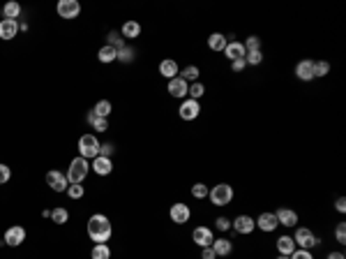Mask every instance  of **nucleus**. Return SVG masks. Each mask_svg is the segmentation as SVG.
Masks as SVG:
<instances>
[{
	"mask_svg": "<svg viewBox=\"0 0 346 259\" xmlns=\"http://www.w3.org/2000/svg\"><path fill=\"white\" fill-rule=\"evenodd\" d=\"M226 44H229V40H226V35H222V33H212V35L208 37V46H210L212 51H224Z\"/></svg>",
	"mask_w": 346,
	"mask_h": 259,
	"instance_id": "nucleus-23",
	"label": "nucleus"
},
{
	"mask_svg": "<svg viewBox=\"0 0 346 259\" xmlns=\"http://www.w3.org/2000/svg\"><path fill=\"white\" fill-rule=\"evenodd\" d=\"M51 220L56 224H65L70 220V213H67V209H53L51 211Z\"/></svg>",
	"mask_w": 346,
	"mask_h": 259,
	"instance_id": "nucleus-30",
	"label": "nucleus"
},
{
	"mask_svg": "<svg viewBox=\"0 0 346 259\" xmlns=\"http://www.w3.org/2000/svg\"><path fill=\"white\" fill-rule=\"evenodd\" d=\"M169 93L173 95V97H180V100H185L187 97V93H190V84L185 79H180V77H176V79L169 81Z\"/></svg>",
	"mask_w": 346,
	"mask_h": 259,
	"instance_id": "nucleus-13",
	"label": "nucleus"
},
{
	"mask_svg": "<svg viewBox=\"0 0 346 259\" xmlns=\"http://www.w3.org/2000/svg\"><path fill=\"white\" fill-rule=\"evenodd\" d=\"M212 250H215V255L217 257H226V255H231V250H233V243H231V238H215L210 245Z\"/></svg>",
	"mask_w": 346,
	"mask_h": 259,
	"instance_id": "nucleus-19",
	"label": "nucleus"
},
{
	"mask_svg": "<svg viewBox=\"0 0 346 259\" xmlns=\"http://www.w3.org/2000/svg\"><path fill=\"white\" fill-rule=\"evenodd\" d=\"M192 241L198 245V248H210L215 236H212V229L208 227H196V229L192 231Z\"/></svg>",
	"mask_w": 346,
	"mask_h": 259,
	"instance_id": "nucleus-9",
	"label": "nucleus"
},
{
	"mask_svg": "<svg viewBox=\"0 0 346 259\" xmlns=\"http://www.w3.org/2000/svg\"><path fill=\"white\" fill-rule=\"evenodd\" d=\"M203 93H205V86L201 84V81H194V84L190 86V93H187V95H192V100L198 102L201 97H203Z\"/></svg>",
	"mask_w": 346,
	"mask_h": 259,
	"instance_id": "nucleus-33",
	"label": "nucleus"
},
{
	"mask_svg": "<svg viewBox=\"0 0 346 259\" xmlns=\"http://www.w3.org/2000/svg\"><path fill=\"white\" fill-rule=\"evenodd\" d=\"M245 65H247L245 63V58H240V60H233V63H231V70H233L235 74H240L242 70H245Z\"/></svg>",
	"mask_w": 346,
	"mask_h": 259,
	"instance_id": "nucleus-43",
	"label": "nucleus"
},
{
	"mask_svg": "<svg viewBox=\"0 0 346 259\" xmlns=\"http://www.w3.org/2000/svg\"><path fill=\"white\" fill-rule=\"evenodd\" d=\"M109 46H113V49L118 51V49H122V46H125V40H122L118 33H109Z\"/></svg>",
	"mask_w": 346,
	"mask_h": 259,
	"instance_id": "nucleus-39",
	"label": "nucleus"
},
{
	"mask_svg": "<svg viewBox=\"0 0 346 259\" xmlns=\"http://www.w3.org/2000/svg\"><path fill=\"white\" fill-rule=\"evenodd\" d=\"M99 141L95 134H83L78 139V158H85V160H95L99 155Z\"/></svg>",
	"mask_w": 346,
	"mask_h": 259,
	"instance_id": "nucleus-3",
	"label": "nucleus"
},
{
	"mask_svg": "<svg viewBox=\"0 0 346 259\" xmlns=\"http://www.w3.org/2000/svg\"><path fill=\"white\" fill-rule=\"evenodd\" d=\"M293 241H296V245H300V250H311V248H316L321 243L318 236H314V231L307 229V227H298Z\"/></svg>",
	"mask_w": 346,
	"mask_h": 259,
	"instance_id": "nucleus-5",
	"label": "nucleus"
},
{
	"mask_svg": "<svg viewBox=\"0 0 346 259\" xmlns=\"http://www.w3.org/2000/svg\"><path fill=\"white\" fill-rule=\"evenodd\" d=\"M115 60H120V63H132V60H134V49L125 44L122 49H118V58H115Z\"/></svg>",
	"mask_w": 346,
	"mask_h": 259,
	"instance_id": "nucleus-31",
	"label": "nucleus"
},
{
	"mask_svg": "<svg viewBox=\"0 0 346 259\" xmlns=\"http://www.w3.org/2000/svg\"><path fill=\"white\" fill-rule=\"evenodd\" d=\"M328 259H346V257H344V252H330Z\"/></svg>",
	"mask_w": 346,
	"mask_h": 259,
	"instance_id": "nucleus-48",
	"label": "nucleus"
},
{
	"mask_svg": "<svg viewBox=\"0 0 346 259\" xmlns=\"http://www.w3.org/2000/svg\"><path fill=\"white\" fill-rule=\"evenodd\" d=\"M335 209H337L339 213H346V199L344 197H339L337 202H335Z\"/></svg>",
	"mask_w": 346,
	"mask_h": 259,
	"instance_id": "nucleus-47",
	"label": "nucleus"
},
{
	"mask_svg": "<svg viewBox=\"0 0 346 259\" xmlns=\"http://www.w3.org/2000/svg\"><path fill=\"white\" fill-rule=\"evenodd\" d=\"M245 51H261V37H256V35H249L247 40H245Z\"/></svg>",
	"mask_w": 346,
	"mask_h": 259,
	"instance_id": "nucleus-36",
	"label": "nucleus"
},
{
	"mask_svg": "<svg viewBox=\"0 0 346 259\" xmlns=\"http://www.w3.org/2000/svg\"><path fill=\"white\" fill-rule=\"evenodd\" d=\"M139 33H141V26L136 21H127L122 26V40H134V37H139Z\"/></svg>",
	"mask_w": 346,
	"mask_h": 259,
	"instance_id": "nucleus-24",
	"label": "nucleus"
},
{
	"mask_svg": "<svg viewBox=\"0 0 346 259\" xmlns=\"http://www.w3.org/2000/svg\"><path fill=\"white\" fill-rule=\"evenodd\" d=\"M169 216H171V220H173L176 224H185V222H190L192 211H190L187 204H173L171 211H169Z\"/></svg>",
	"mask_w": 346,
	"mask_h": 259,
	"instance_id": "nucleus-10",
	"label": "nucleus"
},
{
	"mask_svg": "<svg viewBox=\"0 0 346 259\" xmlns=\"http://www.w3.org/2000/svg\"><path fill=\"white\" fill-rule=\"evenodd\" d=\"M277 252L284 255V257H291V255L296 252V241H293V236H282L279 238V241H277Z\"/></svg>",
	"mask_w": 346,
	"mask_h": 259,
	"instance_id": "nucleus-21",
	"label": "nucleus"
},
{
	"mask_svg": "<svg viewBox=\"0 0 346 259\" xmlns=\"http://www.w3.org/2000/svg\"><path fill=\"white\" fill-rule=\"evenodd\" d=\"M65 192L70 194L72 199H81V197H83V185H81V183H74V185H67V190H65Z\"/></svg>",
	"mask_w": 346,
	"mask_h": 259,
	"instance_id": "nucleus-38",
	"label": "nucleus"
},
{
	"mask_svg": "<svg viewBox=\"0 0 346 259\" xmlns=\"http://www.w3.org/2000/svg\"><path fill=\"white\" fill-rule=\"evenodd\" d=\"M113 234V227L109 222V217L102 216V213H95V216L88 220V236L95 241V243H106Z\"/></svg>",
	"mask_w": 346,
	"mask_h": 259,
	"instance_id": "nucleus-1",
	"label": "nucleus"
},
{
	"mask_svg": "<svg viewBox=\"0 0 346 259\" xmlns=\"http://www.w3.org/2000/svg\"><path fill=\"white\" fill-rule=\"evenodd\" d=\"M5 245H12V248H16V245H21L23 241H26V229H23L21 224H14V227H9L7 231H5Z\"/></svg>",
	"mask_w": 346,
	"mask_h": 259,
	"instance_id": "nucleus-8",
	"label": "nucleus"
},
{
	"mask_svg": "<svg viewBox=\"0 0 346 259\" xmlns=\"http://www.w3.org/2000/svg\"><path fill=\"white\" fill-rule=\"evenodd\" d=\"M335 238H337V243H342V245L346 243V224L344 222L337 224V229H335Z\"/></svg>",
	"mask_w": 346,
	"mask_h": 259,
	"instance_id": "nucleus-40",
	"label": "nucleus"
},
{
	"mask_svg": "<svg viewBox=\"0 0 346 259\" xmlns=\"http://www.w3.org/2000/svg\"><path fill=\"white\" fill-rule=\"evenodd\" d=\"M208 197H210V202L215 206H229L231 199H233V187L229 185V183H219V185H215L208 192Z\"/></svg>",
	"mask_w": 346,
	"mask_h": 259,
	"instance_id": "nucleus-4",
	"label": "nucleus"
},
{
	"mask_svg": "<svg viewBox=\"0 0 346 259\" xmlns=\"http://www.w3.org/2000/svg\"><path fill=\"white\" fill-rule=\"evenodd\" d=\"M208 192H210V190H208V185H203V183H194V185H192V197H194V199H205Z\"/></svg>",
	"mask_w": 346,
	"mask_h": 259,
	"instance_id": "nucleus-34",
	"label": "nucleus"
},
{
	"mask_svg": "<svg viewBox=\"0 0 346 259\" xmlns=\"http://www.w3.org/2000/svg\"><path fill=\"white\" fill-rule=\"evenodd\" d=\"M19 14H21V5H19V2H5V7H2V16H5V19L16 21Z\"/></svg>",
	"mask_w": 346,
	"mask_h": 259,
	"instance_id": "nucleus-25",
	"label": "nucleus"
},
{
	"mask_svg": "<svg viewBox=\"0 0 346 259\" xmlns=\"http://www.w3.org/2000/svg\"><path fill=\"white\" fill-rule=\"evenodd\" d=\"M180 72V70H178V63L176 60H162V63H159V74H162L164 79H176V74Z\"/></svg>",
	"mask_w": 346,
	"mask_h": 259,
	"instance_id": "nucleus-22",
	"label": "nucleus"
},
{
	"mask_svg": "<svg viewBox=\"0 0 346 259\" xmlns=\"http://www.w3.org/2000/svg\"><path fill=\"white\" fill-rule=\"evenodd\" d=\"M56 12L60 14V19H77L81 14V5H78V0H60Z\"/></svg>",
	"mask_w": 346,
	"mask_h": 259,
	"instance_id": "nucleus-6",
	"label": "nucleus"
},
{
	"mask_svg": "<svg viewBox=\"0 0 346 259\" xmlns=\"http://www.w3.org/2000/svg\"><path fill=\"white\" fill-rule=\"evenodd\" d=\"M231 227H233L238 234H245V236H247V234H252V231L256 229V222H254V217H249V216H238L233 222H231Z\"/></svg>",
	"mask_w": 346,
	"mask_h": 259,
	"instance_id": "nucleus-12",
	"label": "nucleus"
},
{
	"mask_svg": "<svg viewBox=\"0 0 346 259\" xmlns=\"http://www.w3.org/2000/svg\"><path fill=\"white\" fill-rule=\"evenodd\" d=\"M85 121L90 123V125L97 130V132H106V130H109V121H106V118H99V116H95V111H90Z\"/></svg>",
	"mask_w": 346,
	"mask_h": 259,
	"instance_id": "nucleus-26",
	"label": "nucleus"
},
{
	"mask_svg": "<svg viewBox=\"0 0 346 259\" xmlns=\"http://www.w3.org/2000/svg\"><path fill=\"white\" fill-rule=\"evenodd\" d=\"M111 169H113L111 158H102V155H97V158L92 160V172L97 173V176H109Z\"/></svg>",
	"mask_w": 346,
	"mask_h": 259,
	"instance_id": "nucleus-18",
	"label": "nucleus"
},
{
	"mask_svg": "<svg viewBox=\"0 0 346 259\" xmlns=\"http://www.w3.org/2000/svg\"><path fill=\"white\" fill-rule=\"evenodd\" d=\"M245 63L247 65H261L263 63V53L261 51H247V53H245Z\"/></svg>",
	"mask_w": 346,
	"mask_h": 259,
	"instance_id": "nucleus-37",
	"label": "nucleus"
},
{
	"mask_svg": "<svg viewBox=\"0 0 346 259\" xmlns=\"http://www.w3.org/2000/svg\"><path fill=\"white\" fill-rule=\"evenodd\" d=\"M9 176H12V172H9L7 165H0V185H5L9 180Z\"/></svg>",
	"mask_w": 346,
	"mask_h": 259,
	"instance_id": "nucleus-42",
	"label": "nucleus"
},
{
	"mask_svg": "<svg viewBox=\"0 0 346 259\" xmlns=\"http://www.w3.org/2000/svg\"><path fill=\"white\" fill-rule=\"evenodd\" d=\"M328 72H330V63H328V60L314 63V79H321V77H325Z\"/></svg>",
	"mask_w": 346,
	"mask_h": 259,
	"instance_id": "nucleus-32",
	"label": "nucleus"
},
{
	"mask_svg": "<svg viewBox=\"0 0 346 259\" xmlns=\"http://www.w3.org/2000/svg\"><path fill=\"white\" fill-rule=\"evenodd\" d=\"M111 111H113V107L109 100H99L97 104H95V116H99V118H106Z\"/></svg>",
	"mask_w": 346,
	"mask_h": 259,
	"instance_id": "nucleus-29",
	"label": "nucleus"
},
{
	"mask_svg": "<svg viewBox=\"0 0 346 259\" xmlns=\"http://www.w3.org/2000/svg\"><path fill=\"white\" fill-rule=\"evenodd\" d=\"M99 155H102V158H111V155H113V146L111 144L99 146Z\"/></svg>",
	"mask_w": 346,
	"mask_h": 259,
	"instance_id": "nucleus-45",
	"label": "nucleus"
},
{
	"mask_svg": "<svg viewBox=\"0 0 346 259\" xmlns=\"http://www.w3.org/2000/svg\"><path fill=\"white\" fill-rule=\"evenodd\" d=\"M178 114H180V118L183 121H194V118H198V114H201V104H198L196 100H185L183 104H180V109H178Z\"/></svg>",
	"mask_w": 346,
	"mask_h": 259,
	"instance_id": "nucleus-7",
	"label": "nucleus"
},
{
	"mask_svg": "<svg viewBox=\"0 0 346 259\" xmlns=\"http://www.w3.org/2000/svg\"><path fill=\"white\" fill-rule=\"evenodd\" d=\"M245 46H242V42H238V40H233V42H229L226 44V49H224V56L233 63V60H240V58H245Z\"/></svg>",
	"mask_w": 346,
	"mask_h": 259,
	"instance_id": "nucleus-16",
	"label": "nucleus"
},
{
	"mask_svg": "<svg viewBox=\"0 0 346 259\" xmlns=\"http://www.w3.org/2000/svg\"><path fill=\"white\" fill-rule=\"evenodd\" d=\"M296 77L300 81L314 79V60H300V63L296 65Z\"/></svg>",
	"mask_w": 346,
	"mask_h": 259,
	"instance_id": "nucleus-17",
	"label": "nucleus"
},
{
	"mask_svg": "<svg viewBox=\"0 0 346 259\" xmlns=\"http://www.w3.org/2000/svg\"><path fill=\"white\" fill-rule=\"evenodd\" d=\"M215 227H217L219 231H229L231 229V220H229V217H217V220H215Z\"/></svg>",
	"mask_w": 346,
	"mask_h": 259,
	"instance_id": "nucleus-41",
	"label": "nucleus"
},
{
	"mask_svg": "<svg viewBox=\"0 0 346 259\" xmlns=\"http://www.w3.org/2000/svg\"><path fill=\"white\" fill-rule=\"evenodd\" d=\"M291 259H314V257H311L309 250H296L293 255H291Z\"/></svg>",
	"mask_w": 346,
	"mask_h": 259,
	"instance_id": "nucleus-44",
	"label": "nucleus"
},
{
	"mask_svg": "<svg viewBox=\"0 0 346 259\" xmlns=\"http://www.w3.org/2000/svg\"><path fill=\"white\" fill-rule=\"evenodd\" d=\"M16 33H19V21H12V19H2L0 21V40H14Z\"/></svg>",
	"mask_w": 346,
	"mask_h": 259,
	"instance_id": "nucleus-14",
	"label": "nucleus"
},
{
	"mask_svg": "<svg viewBox=\"0 0 346 259\" xmlns=\"http://www.w3.org/2000/svg\"><path fill=\"white\" fill-rule=\"evenodd\" d=\"M90 259H111V250L106 243H97L90 252Z\"/></svg>",
	"mask_w": 346,
	"mask_h": 259,
	"instance_id": "nucleus-28",
	"label": "nucleus"
},
{
	"mask_svg": "<svg viewBox=\"0 0 346 259\" xmlns=\"http://www.w3.org/2000/svg\"><path fill=\"white\" fill-rule=\"evenodd\" d=\"M46 185H49L51 190H56V192H65L70 183H67V176H65V173H60V172L53 169V172L46 173Z\"/></svg>",
	"mask_w": 346,
	"mask_h": 259,
	"instance_id": "nucleus-11",
	"label": "nucleus"
},
{
	"mask_svg": "<svg viewBox=\"0 0 346 259\" xmlns=\"http://www.w3.org/2000/svg\"><path fill=\"white\" fill-rule=\"evenodd\" d=\"M256 222V227L261 231H266V234H270V231H275L277 229V217H275V213H261L259 216V220H254Z\"/></svg>",
	"mask_w": 346,
	"mask_h": 259,
	"instance_id": "nucleus-15",
	"label": "nucleus"
},
{
	"mask_svg": "<svg viewBox=\"0 0 346 259\" xmlns=\"http://www.w3.org/2000/svg\"><path fill=\"white\" fill-rule=\"evenodd\" d=\"M201 259H217V255L212 248H201Z\"/></svg>",
	"mask_w": 346,
	"mask_h": 259,
	"instance_id": "nucleus-46",
	"label": "nucleus"
},
{
	"mask_svg": "<svg viewBox=\"0 0 346 259\" xmlns=\"http://www.w3.org/2000/svg\"><path fill=\"white\" fill-rule=\"evenodd\" d=\"M88 172H90V165H88V160L85 158H74L70 162V169H67V183L70 185H74V183H83L85 176H88Z\"/></svg>",
	"mask_w": 346,
	"mask_h": 259,
	"instance_id": "nucleus-2",
	"label": "nucleus"
},
{
	"mask_svg": "<svg viewBox=\"0 0 346 259\" xmlns=\"http://www.w3.org/2000/svg\"><path fill=\"white\" fill-rule=\"evenodd\" d=\"M275 217H277V222L284 224V227H296L298 224V213L291 209H279L275 213Z\"/></svg>",
	"mask_w": 346,
	"mask_h": 259,
	"instance_id": "nucleus-20",
	"label": "nucleus"
},
{
	"mask_svg": "<svg viewBox=\"0 0 346 259\" xmlns=\"http://www.w3.org/2000/svg\"><path fill=\"white\" fill-rule=\"evenodd\" d=\"M277 259H291V257H284V255H279V257H277Z\"/></svg>",
	"mask_w": 346,
	"mask_h": 259,
	"instance_id": "nucleus-49",
	"label": "nucleus"
},
{
	"mask_svg": "<svg viewBox=\"0 0 346 259\" xmlns=\"http://www.w3.org/2000/svg\"><path fill=\"white\" fill-rule=\"evenodd\" d=\"M180 79H185L187 84H190V81H196L198 79V67L196 65H187V67L183 70V77H180Z\"/></svg>",
	"mask_w": 346,
	"mask_h": 259,
	"instance_id": "nucleus-35",
	"label": "nucleus"
},
{
	"mask_svg": "<svg viewBox=\"0 0 346 259\" xmlns=\"http://www.w3.org/2000/svg\"><path fill=\"white\" fill-rule=\"evenodd\" d=\"M97 58L102 60V63H113V60L118 58V51L113 49V46H109V44H106V46H102V49H99Z\"/></svg>",
	"mask_w": 346,
	"mask_h": 259,
	"instance_id": "nucleus-27",
	"label": "nucleus"
}]
</instances>
